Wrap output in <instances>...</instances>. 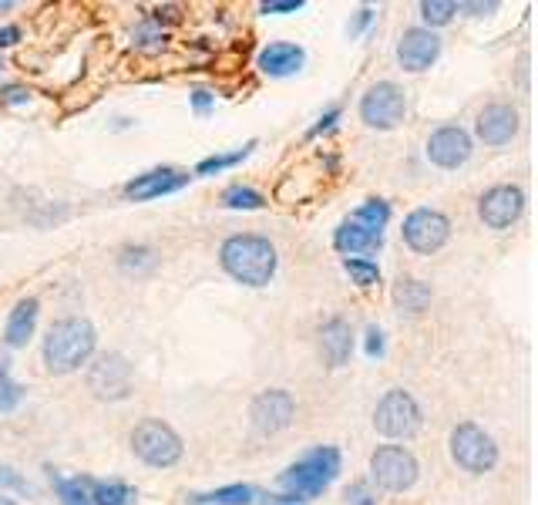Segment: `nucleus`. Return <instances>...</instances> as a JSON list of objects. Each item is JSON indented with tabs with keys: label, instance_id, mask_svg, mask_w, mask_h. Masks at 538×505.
<instances>
[{
	"label": "nucleus",
	"instance_id": "f257e3e1",
	"mask_svg": "<svg viewBox=\"0 0 538 505\" xmlns=\"http://www.w3.org/2000/svg\"><path fill=\"white\" fill-rule=\"evenodd\" d=\"M95 344L98 337L88 320L64 317L48 330V337H44V364H48L51 374L78 371V367L95 354Z\"/></svg>",
	"mask_w": 538,
	"mask_h": 505
},
{
	"label": "nucleus",
	"instance_id": "f03ea898",
	"mask_svg": "<svg viewBox=\"0 0 538 505\" xmlns=\"http://www.w3.org/2000/svg\"><path fill=\"white\" fill-rule=\"evenodd\" d=\"M219 256L229 277L249 283V287H263L276 273V250L263 236H233V240L222 243Z\"/></svg>",
	"mask_w": 538,
	"mask_h": 505
},
{
	"label": "nucleus",
	"instance_id": "7ed1b4c3",
	"mask_svg": "<svg viewBox=\"0 0 538 505\" xmlns=\"http://www.w3.org/2000/svg\"><path fill=\"white\" fill-rule=\"evenodd\" d=\"M340 472V452L330 445H320L313 448V452H306L300 462L290 465L283 472L280 485L286 492H290V499H313V495H320L327 485L337 479Z\"/></svg>",
	"mask_w": 538,
	"mask_h": 505
},
{
	"label": "nucleus",
	"instance_id": "20e7f679",
	"mask_svg": "<svg viewBox=\"0 0 538 505\" xmlns=\"http://www.w3.org/2000/svg\"><path fill=\"white\" fill-rule=\"evenodd\" d=\"M132 448L145 465L169 468L182 458V438L165 421L148 418L132 431Z\"/></svg>",
	"mask_w": 538,
	"mask_h": 505
},
{
	"label": "nucleus",
	"instance_id": "39448f33",
	"mask_svg": "<svg viewBox=\"0 0 538 505\" xmlns=\"http://www.w3.org/2000/svg\"><path fill=\"white\" fill-rule=\"evenodd\" d=\"M451 455L465 472H491L498 462V445L478 425H458L451 431Z\"/></svg>",
	"mask_w": 538,
	"mask_h": 505
},
{
	"label": "nucleus",
	"instance_id": "423d86ee",
	"mask_svg": "<svg viewBox=\"0 0 538 505\" xmlns=\"http://www.w3.org/2000/svg\"><path fill=\"white\" fill-rule=\"evenodd\" d=\"M374 482L387 492H404L417 482V458L401 445H384L370 458Z\"/></svg>",
	"mask_w": 538,
	"mask_h": 505
},
{
	"label": "nucleus",
	"instance_id": "0eeeda50",
	"mask_svg": "<svg viewBox=\"0 0 538 505\" xmlns=\"http://www.w3.org/2000/svg\"><path fill=\"white\" fill-rule=\"evenodd\" d=\"M374 425L387 438H411L421 428V408L407 391H387L384 401L377 404Z\"/></svg>",
	"mask_w": 538,
	"mask_h": 505
},
{
	"label": "nucleus",
	"instance_id": "6e6552de",
	"mask_svg": "<svg viewBox=\"0 0 538 505\" xmlns=\"http://www.w3.org/2000/svg\"><path fill=\"white\" fill-rule=\"evenodd\" d=\"M404 112H407L404 91L397 88L394 81H380V85L370 88L364 101H360V118H364L370 128H380V132L401 125Z\"/></svg>",
	"mask_w": 538,
	"mask_h": 505
},
{
	"label": "nucleus",
	"instance_id": "1a4fd4ad",
	"mask_svg": "<svg viewBox=\"0 0 538 505\" xmlns=\"http://www.w3.org/2000/svg\"><path fill=\"white\" fill-rule=\"evenodd\" d=\"M448 236H451V223L438 209H414L404 219V243L414 253H438L448 243Z\"/></svg>",
	"mask_w": 538,
	"mask_h": 505
},
{
	"label": "nucleus",
	"instance_id": "9d476101",
	"mask_svg": "<svg viewBox=\"0 0 538 505\" xmlns=\"http://www.w3.org/2000/svg\"><path fill=\"white\" fill-rule=\"evenodd\" d=\"M88 384L98 398H108V401L125 398V394L132 391V367H128L122 354H105L91 364Z\"/></svg>",
	"mask_w": 538,
	"mask_h": 505
},
{
	"label": "nucleus",
	"instance_id": "9b49d317",
	"mask_svg": "<svg viewBox=\"0 0 538 505\" xmlns=\"http://www.w3.org/2000/svg\"><path fill=\"white\" fill-rule=\"evenodd\" d=\"M293 415H296V401L290 398V391H280V388L256 394L253 408H249L253 428L263 431V435H276V431H283L293 421Z\"/></svg>",
	"mask_w": 538,
	"mask_h": 505
},
{
	"label": "nucleus",
	"instance_id": "f8f14e48",
	"mask_svg": "<svg viewBox=\"0 0 538 505\" xmlns=\"http://www.w3.org/2000/svg\"><path fill=\"white\" fill-rule=\"evenodd\" d=\"M525 209V192L518 186H495L481 196V206L478 213L485 219V226L491 229H505L512 226Z\"/></svg>",
	"mask_w": 538,
	"mask_h": 505
},
{
	"label": "nucleus",
	"instance_id": "ddd939ff",
	"mask_svg": "<svg viewBox=\"0 0 538 505\" xmlns=\"http://www.w3.org/2000/svg\"><path fill=\"white\" fill-rule=\"evenodd\" d=\"M468 155H471V139L465 128L458 125H444L428 139V159L434 165H441V169H458V165L468 162Z\"/></svg>",
	"mask_w": 538,
	"mask_h": 505
},
{
	"label": "nucleus",
	"instance_id": "4468645a",
	"mask_svg": "<svg viewBox=\"0 0 538 505\" xmlns=\"http://www.w3.org/2000/svg\"><path fill=\"white\" fill-rule=\"evenodd\" d=\"M441 54V38L428 27H411V31H404L401 44H397V58L407 71H424L431 68L434 61H438Z\"/></svg>",
	"mask_w": 538,
	"mask_h": 505
},
{
	"label": "nucleus",
	"instance_id": "2eb2a0df",
	"mask_svg": "<svg viewBox=\"0 0 538 505\" xmlns=\"http://www.w3.org/2000/svg\"><path fill=\"white\" fill-rule=\"evenodd\" d=\"M189 176L179 169H155V172H145L138 176L135 182L125 186V196L135 199V202H145V199H159V196H169V192H179Z\"/></svg>",
	"mask_w": 538,
	"mask_h": 505
},
{
	"label": "nucleus",
	"instance_id": "dca6fc26",
	"mask_svg": "<svg viewBox=\"0 0 538 505\" xmlns=\"http://www.w3.org/2000/svg\"><path fill=\"white\" fill-rule=\"evenodd\" d=\"M518 132V112L508 105H488L478 115V139L488 145H505L512 142Z\"/></svg>",
	"mask_w": 538,
	"mask_h": 505
},
{
	"label": "nucleus",
	"instance_id": "f3484780",
	"mask_svg": "<svg viewBox=\"0 0 538 505\" xmlns=\"http://www.w3.org/2000/svg\"><path fill=\"white\" fill-rule=\"evenodd\" d=\"M303 61H306L303 48H296L290 41H276L259 54V68H263V75H269V78L296 75V71L303 68Z\"/></svg>",
	"mask_w": 538,
	"mask_h": 505
},
{
	"label": "nucleus",
	"instance_id": "a211bd4d",
	"mask_svg": "<svg viewBox=\"0 0 538 505\" xmlns=\"http://www.w3.org/2000/svg\"><path fill=\"white\" fill-rule=\"evenodd\" d=\"M320 347H323V357H327L330 367H340L350 361V351H354V334H350V324L340 317H333L323 324L320 330Z\"/></svg>",
	"mask_w": 538,
	"mask_h": 505
},
{
	"label": "nucleus",
	"instance_id": "6ab92c4d",
	"mask_svg": "<svg viewBox=\"0 0 538 505\" xmlns=\"http://www.w3.org/2000/svg\"><path fill=\"white\" fill-rule=\"evenodd\" d=\"M37 303L34 297H24L17 307L11 310V320H7V344L11 347H24L27 341H31V334H34V324H37Z\"/></svg>",
	"mask_w": 538,
	"mask_h": 505
},
{
	"label": "nucleus",
	"instance_id": "aec40b11",
	"mask_svg": "<svg viewBox=\"0 0 538 505\" xmlns=\"http://www.w3.org/2000/svg\"><path fill=\"white\" fill-rule=\"evenodd\" d=\"M380 243H384V236L380 233H370V229L357 226L354 219L350 223H343L337 229V236H333V246H337L340 253H370V250H380Z\"/></svg>",
	"mask_w": 538,
	"mask_h": 505
},
{
	"label": "nucleus",
	"instance_id": "412c9836",
	"mask_svg": "<svg viewBox=\"0 0 538 505\" xmlns=\"http://www.w3.org/2000/svg\"><path fill=\"white\" fill-rule=\"evenodd\" d=\"M253 485H226L216 492H199L189 495V505H249L253 502Z\"/></svg>",
	"mask_w": 538,
	"mask_h": 505
},
{
	"label": "nucleus",
	"instance_id": "4be33fe9",
	"mask_svg": "<svg viewBox=\"0 0 538 505\" xmlns=\"http://www.w3.org/2000/svg\"><path fill=\"white\" fill-rule=\"evenodd\" d=\"M394 300L407 314H421L431 303V287L424 280H401V287L394 290Z\"/></svg>",
	"mask_w": 538,
	"mask_h": 505
},
{
	"label": "nucleus",
	"instance_id": "5701e85b",
	"mask_svg": "<svg viewBox=\"0 0 538 505\" xmlns=\"http://www.w3.org/2000/svg\"><path fill=\"white\" fill-rule=\"evenodd\" d=\"M51 482L64 505H91V479H61L51 472Z\"/></svg>",
	"mask_w": 538,
	"mask_h": 505
},
{
	"label": "nucleus",
	"instance_id": "b1692460",
	"mask_svg": "<svg viewBox=\"0 0 538 505\" xmlns=\"http://www.w3.org/2000/svg\"><path fill=\"white\" fill-rule=\"evenodd\" d=\"M387 219H391V206H387L384 199H370L354 213V223L370 229V233H380V229L387 226Z\"/></svg>",
	"mask_w": 538,
	"mask_h": 505
},
{
	"label": "nucleus",
	"instance_id": "393cba45",
	"mask_svg": "<svg viewBox=\"0 0 538 505\" xmlns=\"http://www.w3.org/2000/svg\"><path fill=\"white\" fill-rule=\"evenodd\" d=\"M132 489L122 482H91V505H128Z\"/></svg>",
	"mask_w": 538,
	"mask_h": 505
},
{
	"label": "nucleus",
	"instance_id": "a878e982",
	"mask_svg": "<svg viewBox=\"0 0 538 505\" xmlns=\"http://www.w3.org/2000/svg\"><path fill=\"white\" fill-rule=\"evenodd\" d=\"M222 206H229V209H263L266 199L259 196L256 189H249V186H229L226 192H222Z\"/></svg>",
	"mask_w": 538,
	"mask_h": 505
},
{
	"label": "nucleus",
	"instance_id": "bb28decb",
	"mask_svg": "<svg viewBox=\"0 0 538 505\" xmlns=\"http://www.w3.org/2000/svg\"><path fill=\"white\" fill-rule=\"evenodd\" d=\"M253 149H256V142H249L246 149H239V152H233V155H212V159H202L196 172H199V176H212V172H222V169H229V165L243 162Z\"/></svg>",
	"mask_w": 538,
	"mask_h": 505
},
{
	"label": "nucleus",
	"instance_id": "cd10ccee",
	"mask_svg": "<svg viewBox=\"0 0 538 505\" xmlns=\"http://www.w3.org/2000/svg\"><path fill=\"white\" fill-rule=\"evenodd\" d=\"M454 11H458V4H451V0H424V4H421V17L431 27L448 24Z\"/></svg>",
	"mask_w": 538,
	"mask_h": 505
},
{
	"label": "nucleus",
	"instance_id": "c85d7f7f",
	"mask_svg": "<svg viewBox=\"0 0 538 505\" xmlns=\"http://www.w3.org/2000/svg\"><path fill=\"white\" fill-rule=\"evenodd\" d=\"M347 273L360 283V287H374L380 280L377 263H370V260H347Z\"/></svg>",
	"mask_w": 538,
	"mask_h": 505
},
{
	"label": "nucleus",
	"instance_id": "c756f323",
	"mask_svg": "<svg viewBox=\"0 0 538 505\" xmlns=\"http://www.w3.org/2000/svg\"><path fill=\"white\" fill-rule=\"evenodd\" d=\"M17 401H21V388H17V384L7 378L4 367H0V411H11Z\"/></svg>",
	"mask_w": 538,
	"mask_h": 505
},
{
	"label": "nucleus",
	"instance_id": "7c9ffc66",
	"mask_svg": "<svg viewBox=\"0 0 538 505\" xmlns=\"http://www.w3.org/2000/svg\"><path fill=\"white\" fill-rule=\"evenodd\" d=\"M152 266L155 263V256H152V250H145V246H138V250H125L122 253V266L125 270H135V266Z\"/></svg>",
	"mask_w": 538,
	"mask_h": 505
},
{
	"label": "nucleus",
	"instance_id": "2f4dec72",
	"mask_svg": "<svg viewBox=\"0 0 538 505\" xmlns=\"http://www.w3.org/2000/svg\"><path fill=\"white\" fill-rule=\"evenodd\" d=\"M27 101H31V91L21 85H7L0 91V105H27Z\"/></svg>",
	"mask_w": 538,
	"mask_h": 505
},
{
	"label": "nucleus",
	"instance_id": "473e14b6",
	"mask_svg": "<svg viewBox=\"0 0 538 505\" xmlns=\"http://www.w3.org/2000/svg\"><path fill=\"white\" fill-rule=\"evenodd\" d=\"M303 0H280V4H263V14H293L300 11Z\"/></svg>",
	"mask_w": 538,
	"mask_h": 505
},
{
	"label": "nucleus",
	"instance_id": "72a5a7b5",
	"mask_svg": "<svg viewBox=\"0 0 538 505\" xmlns=\"http://www.w3.org/2000/svg\"><path fill=\"white\" fill-rule=\"evenodd\" d=\"M347 499L354 505H374V495H370L367 485H350L347 489Z\"/></svg>",
	"mask_w": 538,
	"mask_h": 505
},
{
	"label": "nucleus",
	"instance_id": "f704fd0d",
	"mask_svg": "<svg viewBox=\"0 0 538 505\" xmlns=\"http://www.w3.org/2000/svg\"><path fill=\"white\" fill-rule=\"evenodd\" d=\"M0 489H17V492H27V482L17 479L11 468H0Z\"/></svg>",
	"mask_w": 538,
	"mask_h": 505
},
{
	"label": "nucleus",
	"instance_id": "c9c22d12",
	"mask_svg": "<svg viewBox=\"0 0 538 505\" xmlns=\"http://www.w3.org/2000/svg\"><path fill=\"white\" fill-rule=\"evenodd\" d=\"M367 354H370V357H380V354H384V334H380L377 327H370V330H367Z\"/></svg>",
	"mask_w": 538,
	"mask_h": 505
},
{
	"label": "nucleus",
	"instance_id": "e433bc0d",
	"mask_svg": "<svg viewBox=\"0 0 538 505\" xmlns=\"http://www.w3.org/2000/svg\"><path fill=\"white\" fill-rule=\"evenodd\" d=\"M337 118H340V108H330V112L320 118V125L313 128V135H320V132H327V128H333V122H337Z\"/></svg>",
	"mask_w": 538,
	"mask_h": 505
},
{
	"label": "nucleus",
	"instance_id": "4c0bfd02",
	"mask_svg": "<svg viewBox=\"0 0 538 505\" xmlns=\"http://www.w3.org/2000/svg\"><path fill=\"white\" fill-rule=\"evenodd\" d=\"M17 41H21V31H17V27H4V31H0V48H11Z\"/></svg>",
	"mask_w": 538,
	"mask_h": 505
},
{
	"label": "nucleus",
	"instance_id": "58836bf2",
	"mask_svg": "<svg viewBox=\"0 0 538 505\" xmlns=\"http://www.w3.org/2000/svg\"><path fill=\"white\" fill-rule=\"evenodd\" d=\"M192 105H196V112H209L212 95H209V91H196V95H192Z\"/></svg>",
	"mask_w": 538,
	"mask_h": 505
},
{
	"label": "nucleus",
	"instance_id": "ea45409f",
	"mask_svg": "<svg viewBox=\"0 0 538 505\" xmlns=\"http://www.w3.org/2000/svg\"><path fill=\"white\" fill-rule=\"evenodd\" d=\"M370 21H374V11H360V14H357V21H354V27H350V34H360Z\"/></svg>",
	"mask_w": 538,
	"mask_h": 505
},
{
	"label": "nucleus",
	"instance_id": "a19ab883",
	"mask_svg": "<svg viewBox=\"0 0 538 505\" xmlns=\"http://www.w3.org/2000/svg\"><path fill=\"white\" fill-rule=\"evenodd\" d=\"M458 11H475V14H491V11H498V4H458Z\"/></svg>",
	"mask_w": 538,
	"mask_h": 505
},
{
	"label": "nucleus",
	"instance_id": "79ce46f5",
	"mask_svg": "<svg viewBox=\"0 0 538 505\" xmlns=\"http://www.w3.org/2000/svg\"><path fill=\"white\" fill-rule=\"evenodd\" d=\"M263 505H303V502L290 499V495H269V499H263Z\"/></svg>",
	"mask_w": 538,
	"mask_h": 505
},
{
	"label": "nucleus",
	"instance_id": "37998d69",
	"mask_svg": "<svg viewBox=\"0 0 538 505\" xmlns=\"http://www.w3.org/2000/svg\"><path fill=\"white\" fill-rule=\"evenodd\" d=\"M11 7H14L11 0H0V11H11Z\"/></svg>",
	"mask_w": 538,
	"mask_h": 505
},
{
	"label": "nucleus",
	"instance_id": "c03bdc74",
	"mask_svg": "<svg viewBox=\"0 0 538 505\" xmlns=\"http://www.w3.org/2000/svg\"><path fill=\"white\" fill-rule=\"evenodd\" d=\"M0 505H14L11 499H4V495H0Z\"/></svg>",
	"mask_w": 538,
	"mask_h": 505
}]
</instances>
